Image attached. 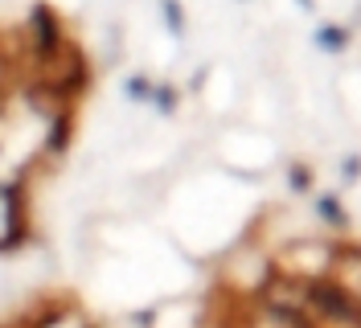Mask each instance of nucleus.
<instances>
[{
	"label": "nucleus",
	"instance_id": "1",
	"mask_svg": "<svg viewBox=\"0 0 361 328\" xmlns=\"http://www.w3.org/2000/svg\"><path fill=\"white\" fill-rule=\"evenodd\" d=\"M320 42L329 45V49H341V45H345V33H341V29H324V33H320Z\"/></svg>",
	"mask_w": 361,
	"mask_h": 328
},
{
	"label": "nucleus",
	"instance_id": "2",
	"mask_svg": "<svg viewBox=\"0 0 361 328\" xmlns=\"http://www.w3.org/2000/svg\"><path fill=\"white\" fill-rule=\"evenodd\" d=\"M164 17H169V25H173V33H180V13H177V4H173V0H164Z\"/></svg>",
	"mask_w": 361,
	"mask_h": 328
}]
</instances>
